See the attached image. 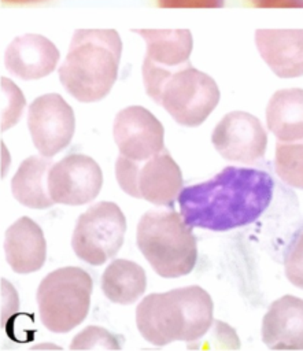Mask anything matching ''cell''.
Returning <instances> with one entry per match:
<instances>
[{"label": "cell", "instance_id": "6da1fadb", "mask_svg": "<svg viewBox=\"0 0 303 351\" xmlns=\"http://www.w3.org/2000/svg\"><path fill=\"white\" fill-rule=\"evenodd\" d=\"M267 171L228 166L213 178L181 189L177 202L192 228L226 232L255 222L273 199Z\"/></svg>", "mask_w": 303, "mask_h": 351}, {"label": "cell", "instance_id": "7a4b0ae2", "mask_svg": "<svg viewBox=\"0 0 303 351\" xmlns=\"http://www.w3.org/2000/svg\"><path fill=\"white\" fill-rule=\"evenodd\" d=\"M213 311V299L202 287H182L143 298L136 308V325L154 346L195 341L210 330Z\"/></svg>", "mask_w": 303, "mask_h": 351}, {"label": "cell", "instance_id": "3957f363", "mask_svg": "<svg viewBox=\"0 0 303 351\" xmlns=\"http://www.w3.org/2000/svg\"><path fill=\"white\" fill-rule=\"evenodd\" d=\"M122 41L112 29H78L59 67L63 88L78 101H99L108 95L117 75Z\"/></svg>", "mask_w": 303, "mask_h": 351}, {"label": "cell", "instance_id": "277c9868", "mask_svg": "<svg viewBox=\"0 0 303 351\" xmlns=\"http://www.w3.org/2000/svg\"><path fill=\"white\" fill-rule=\"evenodd\" d=\"M141 73L147 95L182 126L202 125L219 101L217 82L189 62L174 67L143 62Z\"/></svg>", "mask_w": 303, "mask_h": 351}, {"label": "cell", "instance_id": "5b68a950", "mask_svg": "<svg viewBox=\"0 0 303 351\" xmlns=\"http://www.w3.org/2000/svg\"><path fill=\"white\" fill-rule=\"evenodd\" d=\"M136 243L151 267L163 278L189 274L197 259L196 237L189 226L170 210H149L137 225Z\"/></svg>", "mask_w": 303, "mask_h": 351}, {"label": "cell", "instance_id": "8992f818", "mask_svg": "<svg viewBox=\"0 0 303 351\" xmlns=\"http://www.w3.org/2000/svg\"><path fill=\"white\" fill-rule=\"evenodd\" d=\"M92 277L75 266H66L48 273L36 293L40 319L53 333H67L88 315Z\"/></svg>", "mask_w": 303, "mask_h": 351}, {"label": "cell", "instance_id": "52a82bcc", "mask_svg": "<svg viewBox=\"0 0 303 351\" xmlns=\"http://www.w3.org/2000/svg\"><path fill=\"white\" fill-rule=\"evenodd\" d=\"M115 176L125 193L156 206L173 207L182 189L181 169L166 148L144 160H133L119 154Z\"/></svg>", "mask_w": 303, "mask_h": 351}, {"label": "cell", "instance_id": "ba28073f", "mask_svg": "<svg viewBox=\"0 0 303 351\" xmlns=\"http://www.w3.org/2000/svg\"><path fill=\"white\" fill-rule=\"evenodd\" d=\"M126 218L112 202H99L81 214L71 236L74 254L84 262L99 266L122 247Z\"/></svg>", "mask_w": 303, "mask_h": 351}, {"label": "cell", "instance_id": "9c48e42d", "mask_svg": "<svg viewBox=\"0 0 303 351\" xmlns=\"http://www.w3.org/2000/svg\"><path fill=\"white\" fill-rule=\"evenodd\" d=\"M27 128L37 151L44 156H53L73 138L75 129L73 108L58 93L41 95L29 106Z\"/></svg>", "mask_w": 303, "mask_h": 351}, {"label": "cell", "instance_id": "30bf717a", "mask_svg": "<svg viewBox=\"0 0 303 351\" xmlns=\"http://www.w3.org/2000/svg\"><path fill=\"white\" fill-rule=\"evenodd\" d=\"M48 185L55 203L80 206L89 203L99 195L103 173L90 156L69 154L52 165Z\"/></svg>", "mask_w": 303, "mask_h": 351}, {"label": "cell", "instance_id": "8fae6325", "mask_svg": "<svg viewBox=\"0 0 303 351\" xmlns=\"http://www.w3.org/2000/svg\"><path fill=\"white\" fill-rule=\"evenodd\" d=\"M211 141L223 159L252 163L263 158L267 133L252 114L232 111L218 122L213 130Z\"/></svg>", "mask_w": 303, "mask_h": 351}, {"label": "cell", "instance_id": "7c38bea8", "mask_svg": "<svg viewBox=\"0 0 303 351\" xmlns=\"http://www.w3.org/2000/svg\"><path fill=\"white\" fill-rule=\"evenodd\" d=\"M163 133L158 118L141 106L125 107L114 118L112 136L119 154L133 160H144L162 151Z\"/></svg>", "mask_w": 303, "mask_h": 351}, {"label": "cell", "instance_id": "4fadbf2b", "mask_svg": "<svg viewBox=\"0 0 303 351\" xmlns=\"http://www.w3.org/2000/svg\"><path fill=\"white\" fill-rule=\"evenodd\" d=\"M59 60V51L41 34H23L5 49V69L21 80H38L51 74Z\"/></svg>", "mask_w": 303, "mask_h": 351}, {"label": "cell", "instance_id": "5bb4252c", "mask_svg": "<svg viewBox=\"0 0 303 351\" xmlns=\"http://www.w3.org/2000/svg\"><path fill=\"white\" fill-rule=\"evenodd\" d=\"M255 44L262 59L280 78L303 75V29H258Z\"/></svg>", "mask_w": 303, "mask_h": 351}, {"label": "cell", "instance_id": "9a60e30c", "mask_svg": "<svg viewBox=\"0 0 303 351\" xmlns=\"http://www.w3.org/2000/svg\"><path fill=\"white\" fill-rule=\"evenodd\" d=\"M262 341L271 350H303V299L284 295L269 306Z\"/></svg>", "mask_w": 303, "mask_h": 351}, {"label": "cell", "instance_id": "2e32d148", "mask_svg": "<svg viewBox=\"0 0 303 351\" xmlns=\"http://www.w3.org/2000/svg\"><path fill=\"white\" fill-rule=\"evenodd\" d=\"M4 252L15 273L40 270L47 259V243L41 228L32 218L21 217L5 230Z\"/></svg>", "mask_w": 303, "mask_h": 351}, {"label": "cell", "instance_id": "e0dca14e", "mask_svg": "<svg viewBox=\"0 0 303 351\" xmlns=\"http://www.w3.org/2000/svg\"><path fill=\"white\" fill-rule=\"evenodd\" d=\"M53 162L51 156H29L18 167L11 181L14 197L23 206L44 210L55 204L49 193L48 177Z\"/></svg>", "mask_w": 303, "mask_h": 351}, {"label": "cell", "instance_id": "ac0fdd59", "mask_svg": "<svg viewBox=\"0 0 303 351\" xmlns=\"http://www.w3.org/2000/svg\"><path fill=\"white\" fill-rule=\"evenodd\" d=\"M140 34L147 45L144 62L174 67L189 62L192 52V34L186 29H133Z\"/></svg>", "mask_w": 303, "mask_h": 351}, {"label": "cell", "instance_id": "d6986e66", "mask_svg": "<svg viewBox=\"0 0 303 351\" xmlns=\"http://www.w3.org/2000/svg\"><path fill=\"white\" fill-rule=\"evenodd\" d=\"M267 129L281 141L303 138V89L274 92L266 107Z\"/></svg>", "mask_w": 303, "mask_h": 351}, {"label": "cell", "instance_id": "ffe728a7", "mask_svg": "<svg viewBox=\"0 0 303 351\" xmlns=\"http://www.w3.org/2000/svg\"><path fill=\"white\" fill-rule=\"evenodd\" d=\"M101 291L110 302L132 304L143 296L147 288L144 269L136 262L114 259L103 271Z\"/></svg>", "mask_w": 303, "mask_h": 351}, {"label": "cell", "instance_id": "44dd1931", "mask_svg": "<svg viewBox=\"0 0 303 351\" xmlns=\"http://www.w3.org/2000/svg\"><path fill=\"white\" fill-rule=\"evenodd\" d=\"M274 171L287 185L303 189V138L277 141Z\"/></svg>", "mask_w": 303, "mask_h": 351}, {"label": "cell", "instance_id": "7402d4cb", "mask_svg": "<svg viewBox=\"0 0 303 351\" xmlns=\"http://www.w3.org/2000/svg\"><path fill=\"white\" fill-rule=\"evenodd\" d=\"M25 100L19 88L1 77V132L15 125L23 111Z\"/></svg>", "mask_w": 303, "mask_h": 351}, {"label": "cell", "instance_id": "603a6c76", "mask_svg": "<svg viewBox=\"0 0 303 351\" xmlns=\"http://www.w3.org/2000/svg\"><path fill=\"white\" fill-rule=\"evenodd\" d=\"M121 344L115 335L100 326H88L74 336L70 350H119Z\"/></svg>", "mask_w": 303, "mask_h": 351}, {"label": "cell", "instance_id": "cb8c5ba5", "mask_svg": "<svg viewBox=\"0 0 303 351\" xmlns=\"http://www.w3.org/2000/svg\"><path fill=\"white\" fill-rule=\"evenodd\" d=\"M284 267L289 282L303 289V230L291 241L284 255Z\"/></svg>", "mask_w": 303, "mask_h": 351}, {"label": "cell", "instance_id": "d4e9b609", "mask_svg": "<svg viewBox=\"0 0 303 351\" xmlns=\"http://www.w3.org/2000/svg\"><path fill=\"white\" fill-rule=\"evenodd\" d=\"M159 7H169V8H177V7H206V8H219L223 5L225 0H156Z\"/></svg>", "mask_w": 303, "mask_h": 351}, {"label": "cell", "instance_id": "484cf974", "mask_svg": "<svg viewBox=\"0 0 303 351\" xmlns=\"http://www.w3.org/2000/svg\"><path fill=\"white\" fill-rule=\"evenodd\" d=\"M256 7H303V0H251Z\"/></svg>", "mask_w": 303, "mask_h": 351}, {"label": "cell", "instance_id": "4316f807", "mask_svg": "<svg viewBox=\"0 0 303 351\" xmlns=\"http://www.w3.org/2000/svg\"><path fill=\"white\" fill-rule=\"evenodd\" d=\"M7 3H15V4H27V3H38V1H44V0H3Z\"/></svg>", "mask_w": 303, "mask_h": 351}]
</instances>
